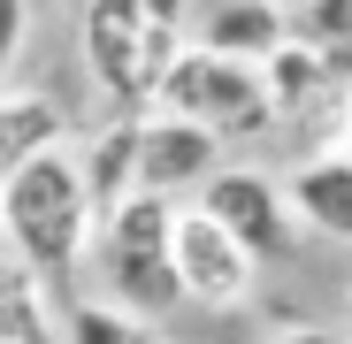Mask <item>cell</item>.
Here are the masks:
<instances>
[{
    "label": "cell",
    "mask_w": 352,
    "mask_h": 344,
    "mask_svg": "<svg viewBox=\"0 0 352 344\" xmlns=\"http://www.w3.org/2000/svg\"><path fill=\"white\" fill-rule=\"evenodd\" d=\"M85 245H92V207H85V176H77V146H54L0 192V253L54 299V314H69Z\"/></svg>",
    "instance_id": "1"
},
{
    "label": "cell",
    "mask_w": 352,
    "mask_h": 344,
    "mask_svg": "<svg viewBox=\"0 0 352 344\" xmlns=\"http://www.w3.org/2000/svg\"><path fill=\"white\" fill-rule=\"evenodd\" d=\"M168 222H176V199L131 192L123 207H107L92 222V245H85L92 275H100V306H115L138 329H153V321H168L184 306V291L168 275Z\"/></svg>",
    "instance_id": "2"
},
{
    "label": "cell",
    "mask_w": 352,
    "mask_h": 344,
    "mask_svg": "<svg viewBox=\"0 0 352 344\" xmlns=\"http://www.w3.org/2000/svg\"><path fill=\"white\" fill-rule=\"evenodd\" d=\"M77 46H85L92 84L131 123V115L153 107V84L168 77V62L192 46V16L184 8H123V0H107V8H85Z\"/></svg>",
    "instance_id": "3"
},
{
    "label": "cell",
    "mask_w": 352,
    "mask_h": 344,
    "mask_svg": "<svg viewBox=\"0 0 352 344\" xmlns=\"http://www.w3.org/2000/svg\"><path fill=\"white\" fill-rule=\"evenodd\" d=\"M146 115H176V123H192L207 138H261L276 115H268V92H261V69L245 62H222L207 46H184L168 62V77L153 84V107Z\"/></svg>",
    "instance_id": "4"
},
{
    "label": "cell",
    "mask_w": 352,
    "mask_h": 344,
    "mask_svg": "<svg viewBox=\"0 0 352 344\" xmlns=\"http://www.w3.org/2000/svg\"><path fill=\"white\" fill-rule=\"evenodd\" d=\"M230 245H238L253 268L261 260H291L299 253V222H291V207H283V184L268 176V168H245V161H222L214 176L199 184V199H192Z\"/></svg>",
    "instance_id": "5"
},
{
    "label": "cell",
    "mask_w": 352,
    "mask_h": 344,
    "mask_svg": "<svg viewBox=\"0 0 352 344\" xmlns=\"http://www.w3.org/2000/svg\"><path fill=\"white\" fill-rule=\"evenodd\" d=\"M168 275H176V291H184V306L230 314V306L253 299V275L261 268L230 245L199 207H176V222H168Z\"/></svg>",
    "instance_id": "6"
},
{
    "label": "cell",
    "mask_w": 352,
    "mask_h": 344,
    "mask_svg": "<svg viewBox=\"0 0 352 344\" xmlns=\"http://www.w3.org/2000/svg\"><path fill=\"white\" fill-rule=\"evenodd\" d=\"M214 168H222V138L176 123V115H138V192L146 199L199 192Z\"/></svg>",
    "instance_id": "7"
},
{
    "label": "cell",
    "mask_w": 352,
    "mask_h": 344,
    "mask_svg": "<svg viewBox=\"0 0 352 344\" xmlns=\"http://www.w3.org/2000/svg\"><path fill=\"white\" fill-rule=\"evenodd\" d=\"M283 207H291V222H299V229L352 245V153H344V146L307 153V161L283 176Z\"/></svg>",
    "instance_id": "8"
},
{
    "label": "cell",
    "mask_w": 352,
    "mask_h": 344,
    "mask_svg": "<svg viewBox=\"0 0 352 344\" xmlns=\"http://www.w3.org/2000/svg\"><path fill=\"white\" fill-rule=\"evenodd\" d=\"M54 146H69V123L46 92H0V192Z\"/></svg>",
    "instance_id": "9"
},
{
    "label": "cell",
    "mask_w": 352,
    "mask_h": 344,
    "mask_svg": "<svg viewBox=\"0 0 352 344\" xmlns=\"http://www.w3.org/2000/svg\"><path fill=\"white\" fill-rule=\"evenodd\" d=\"M192 46L222 54V62L261 69L268 54H283V46H291V8H261V0H245V8H214V16L192 31Z\"/></svg>",
    "instance_id": "10"
},
{
    "label": "cell",
    "mask_w": 352,
    "mask_h": 344,
    "mask_svg": "<svg viewBox=\"0 0 352 344\" xmlns=\"http://www.w3.org/2000/svg\"><path fill=\"white\" fill-rule=\"evenodd\" d=\"M77 176H85V207H92V222L138 192V115H131V123L115 115L107 130H92V146L77 153Z\"/></svg>",
    "instance_id": "11"
},
{
    "label": "cell",
    "mask_w": 352,
    "mask_h": 344,
    "mask_svg": "<svg viewBox=\"0 0 352 344\" xmlns=\"http://www.w3.org/2000/svg\"><path fill=\"white\" fill-rule=\"evenodd\" d=\"M0 344H62V329H54V299L38 291L8 253H0Z\"/></svg>",
    "instance_id": "12"
},
{
    "label": "cell",
    "mask_w": 352,
    "mask_h": 344,
    "mask_svg": "<svg viewBox=\"0 0 352 344\" xmlns=\"http://www.w3.org/2000/svg\"><path fill=\"white\" fill-rule=\"evenodd\" d=\"M54 329H62V344H153V329L123 321V314L100 306V299H77L69 314H54Z\"/></svg>",
    "instance_id": "13"
},
{
    "label": "cell",
    "mask_w": 352,
    "mask_h": 344,
    "mask_svg": "<svg viewBox=\"0 0 352 344\" xmlns=\"http://www.w3.org/2000/svg\"><path fill=\"white\" fill-rule=\"evenodd\" d=\"M23 31H31V16H23V8H8V0H0V77H8V62L23 54Z\"/></svg>",
    "instance_id": "14"
},
{
    "label": "cell",
    "mask_w": 352,
    "mask_h": 344,
    "mask_svg": "<svg viewBox=\"0 0 352 344\" xmlns=\"http://www.w3.org/2000/svg\"><path fill=\"white\" fill-rule=\"evenodd\" d=\"M268 344H344L337 329H314V321H291V329H276Z\"/></svg>",
    "instance_id": "15"
},
{
    "label": "cell",
    "mask_w": 352,
    "mask_h": 344,
    "mask_svg": "<svg viewBox=\"0 0 352 344\" xmlns=\"http://www.w3.org/2000/svg\"><path fill=\"white\" fill-rule=\"evenodd\" d=\"M344 344H352V336H344Z\"/></svg>",
    "instance_id": "16"
}]
</instances>
